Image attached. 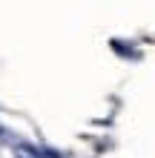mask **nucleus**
Here are the masks:
<instances>
[]
</instances>
